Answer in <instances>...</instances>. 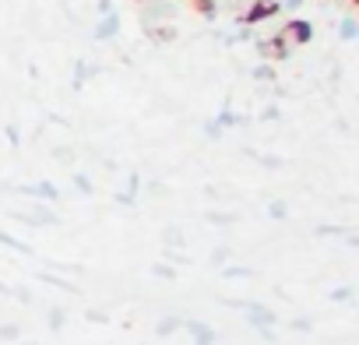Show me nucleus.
Masks as SVG:
<instances>
[{"label":"nucleus","instance_id":"nucleus-1","mask_svg":"<svg viewBox=\"0 0 359 345\" xmlns=\"http://www.w3.org/2000/svg\"><path fill=\"white\" fill-rule=\"evenodd\" d=\"M187 327L198 334V345H212V338H215V331H212V327H205V324H198V320H191Z\"/></svg>","mask_w":359,"mask_h":345}]
</instances>
